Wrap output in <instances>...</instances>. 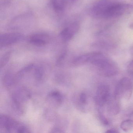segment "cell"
<instances>
[{"label": "cell", "mask_w": 133, "mask_h": 133, "mask_svg": "<svg viewBox=\"0 0 133 133\" xmlns=\"http://www.w3.org/2000/svg\"><path fill=\"white\" fill-rule=\"evenodd\" d=\"M96 53V52L89 53L78 57L74 60L73 63L75 65H81L88 63H91Z\"/></svg>", "instance_id": "obj_11"}, {"label": "cell", "mask_w": 133, "mask_h": 133, "mask_svg": "<svg viewBox=\"0 0 133 133\" xmlns=\"http://www.w3.org/2000/svg\"><path fill=\"white\" fill-rule=\"evenodd\" d=\"M24 36L18 32L4 33L0 36V46L4 47L14 44L21 40Z\"/></svg>", "instance_id": "obj_5"}, {"label": "cell", "mask_w": 133, "mask_h": 133, "mask_svg": "<svg viewBox=\"0 0 133 133\" xmlns=\"http://www.w3.org/2000/svg\"><path fill=\"white\" fill-rule=\"evenodd\" d=\"M105 133H119V131L117 129L115 128H112V129H109L107 130Z\"/></svg>", "instance_id": "obj_18"}, {"label": "cell", "mask_w": 133, "mask_h": 133, "mask_svg": "<svg viewBox=\"0 0 133 133\" xmlns=\"http://www.w3.org/2000/svg\"><path fill=\"white\" fill-rule=\"evenodd\" d=\"M79 101L82 105H85L87 103V96L86 94L82 92L79 95Z\"/></svg>", "instance_id": "obj_16"}, {"label": "cell", "mask_w": 133, "mask_h": 133, "mask_svg": "<svg viewBox=\"0 0 133 133\" xmlns=\"http://www.w3.org/2000/svg\"><path fill=\"white\" fill-rule=\"evenodd\" d=\"M10 52H8L3 56V57L1 58V68L4 66L6 64L7 62L8 61L9 58H10Z\"/></svg>", "instance_id": "obj_14"}, {"label": "cell", "mask_w": 133, "mask_h": 133, "mask_svg": "<svg viewBox=\"0 0 133 133\" xmlns=\"http://www.w3.org/2000/svg\"><path fill=\"white\" fill-rule=\"evenodd\" d=\"M50 39L49 35L44 32H37L32 34L29 37V42L31 44L41 46L48 43Z\"/></svg>", "instance_id": "obj_7"}, {"label": "cell", "mask_w": 133, "mask_h": 133, "mask_svg": "<svg viewBox=\"0 0 133 133\" xmlns=\"http://www.w3.org/2000/svg\"><path fill=\"white\" fill-rule=\"evenodd\" d=\"M80 28V24L78 22L71 23L61 31L60 36L62 40L64 42L70 41L77 35Z\"/></svg>", "instance_id": "obj_6"}, {"label": "cell", "mask_w": 133, "mask_h": 133, "mask_svg": "<svg viewBox=\"0 0 133 133\" xmlns=\"http://www.w3.org/2000/svg\"><path fill=\"white\" fill-rule=\"evenodd\" d=\"M131 1H133V0H131Z\"/></svg>", "instance_id": "obj_21"}, {"label": "cell", "mask_w": 133, "mask_h": 133, "mask_svg": "<svg viewBox=\"0 0 133 133\" xmlns=\"http://www.w3.org/2000/svg\"><path fill=\"white\" fill-rule=\"evenodd\" d=\"M50 99H52L53 100H55L57 104L59 105L62 102V97L61 95L59 92L54 91L51 92L49 95Z\"/></svg>", "instance_id": "obj_13"}, {"label": "cell", "mask_w": 133, "mask_h": 133, "mask_svg": "<svg viewBox=\"0 0 133 133\" xmlns=\"http://www.w3.org/2000/svg\"><path fill=\"white\" fill-rule=\"evenodd\" d=\"M91 63L95 66L100 74L105 77L116 75L119 71L116 64L101 53L96 52Z\"/></svg>", "instance_id": "obj_2"}, {"label": "cell", "mask_w": 133, "mask_h": 133, "mask_svg": "<svg viewBox=\"0 0 133 133\" xmlns=\"http://www.w3.org/2000/svg\"><path fill=\"white\" fill-rule=\"evenodd\" d=\"M91 13L93 17L96 18L107 19L117 17L133 13V4L102 0L96 3L92 7Z\"/></svg>", "instance_id": "obj_1"}, {"label": "cell", "mask_w": 133, "mask_h": 133, "mask_svg": "<svg viewBox=\"0 0 133 133\" xmlns=\"http://www.w3.org/2000/svg\"><path fill=\"white\" fill-rule=\"evenodd\" d=\"M11 0H0V4L1 7L7 6L11 2Z\"/></svg>", "instance_id": "obj_17"}, {"label": "cell", "mask_w": 133, "mask_h": 133, "mask_svg": "<svg viewBox=\"0 0 133 133\" xmlns=\"http://www.w3.org/2000/svg\"><path fill=\"white\" fill-rule=\"evenodd\" d=\"M129 27H130V28L131 29H133V23H132L130 25Z\"/></svg>", "instance_id": "obj_20"}, {"label": "cell", "mask_w": 133, "mask_h": 133, "mask_svg": "<svg viewBox=\"0 0 133 133\" xmlns=\"http://www.w3.org/2000/svg\"><path fill=\"white\" fill-rule=\"evenodd\" d=\"M30 93L29 91L25 88H22L18 89L12 96L13 102L21 103L29 98Z\"/></svg>", "instance_id": "obj_9"}, {"label": "cell", "mask_w": 133, "mask_h": 133, "mask_svg": "<svg viewBox=\"0 0 133 133\" xmlns=\"http://www.w3.org/2000/svg\"><path fill=\"white\" fill-rule=\"evenodd\" d=\"M120 127L125 132L130 131L133 129V120L127 119L123 121L121 124Z\"/></svg>", "instance_id": "obj_12"}, {"label": "cell", "mask_w": 133, "mask_h": 133, "mask_svg": "<svg viewBox=\"0 0 133 133\" xmlns=\"http://www.w3.org/2000/svg\"><path fill=\"white\" fill-rule=\"evenodd\" d=\"M76 0H51L52 6L56 11L61 12L68 6L74 3Z\"/></svg>", "instance_id": "obj_10"}, {"label": "cell", "mask_w": 133, "mask_h": 133, "mask_svg": "<svg viewBox=\"0 0 133 133\" xmlns=\"http://www.w3.org/2000/svg\"><path fill=\"white\" fill-rule=\"evenodd\" d=\"M111 97L110 88L109 85L102 84L98 87L95 97L98 111L103 112L104 108Z\"/></svg>", "instance_id": "obj_4"}, {"label": "cell", "mask_w": 133, "mask_h": 133, "mask_svg": "<svg viewBox=\"0 0 133 133\" xmlns=\"http://www.w3.org/2000/svg\"><path fill=\"white\" fill-rule=\"evenodd\" d=\"M106 107L109 114L112 116L117 115L120 111L119 100L116 98L114 96L111 97Z\"/></svg>", "instance_id": "obj_8"}, {"label": "cell", "mask_w": 133, "mask_h": 133, "mask_svg": "<svg viewBox=\"0 0 133 133\" xmlns=\"http://www.w3.org/2000/svg\"><path fill=\"white\" fill-rule=\"evenodd\" d=\"M133 89V84L130 79L128 77L123 78L117 85L114 96L119 100L121 99L129 100L132 95Z\"/></svg>", "instance_id": "obj_3"}, {"label": "cell", "mask_w": 133, "mask_h": 133, "mask_svg": "<svg viewBox=\"0 0 133 133\" xmlns=\"http://www.w3.org/2000/svg\"><path fill=\"white\" fill-rule=\"evenodd\" d=\"M130 52L131 54L133 56V46H132V47L130 48Z\"/></svg>", "instance_id": "obj_19"}, {"label": "cell", "mask_w": 133, "mask_h": 133, "mask_svg": "<svg viewBox=\"0 0 133 133\" xmlns=\"http://www.w3.org/2000/svg\"><path fill=\"white\" fill-rule=\"evenodd\" d=\"M98 116L99 120L103 124L105 125H107L109 124V120L104 115L103 112H98Z\"/></svg>", "instance_id": "obj_15"}]
</instances>
